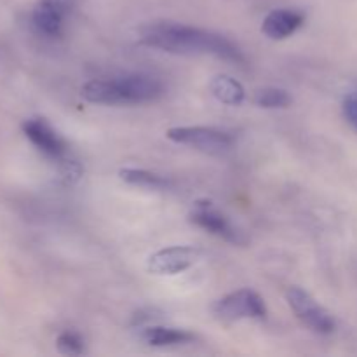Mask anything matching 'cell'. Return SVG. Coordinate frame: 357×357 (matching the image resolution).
Returning a JSON list of instances; mask_svg holds the SVG:
<instances>
[{"mask_svg":"<svg viewBox=\"0 0 357 357\" xmlns=\"http://www.w3.org/2000/svg\"><path fill=\"white\" fill-rule=\"evenodd\" d=\"M80 94L86 101L96 105H142L159 100L164 86L159 79L143 73L119 77V79L89 80Z\"/></svg>","mask_w":357,"mask_h":357,"instance_id":"cell-2","label":"cell"},{"mask_svg":"<svg viewBox=\"0 0 357 357\" xmlns=\"http://www.w3.org/2000/svg\"><path fill=\"white\" fill-rule=\"evenodd\" d=\"M213 312L218 319L232 323V321L241 319H265L267 307L257 291L243 288L220 298L213 305Z\"/></svg>","mask_w":357,"mask_h":357,"instance_id":"cell-4","label":"cell"},{"mask_svg":"<svg viewBox=\"0 0 357 357\" xmlns=\"http://www.w3.org/2000/svg\"><path fill=\"white\" fill-rule=\"evenodd\" d=\"M188 218H190V222L194 223V225L208 230L209 234L227 241V243H232V244L246 243V237L243 236V232H239V230L230 223V220L227 218L220 209L215 208V204H213L211 201L195 202L190 215H188Z\"/></svg>","mask_w":357,"mask_h":357,"instance_id":"cell-6","label":"cell"},{"mask_svg":"<svg viewBox=\"0 0 357 357\" xmlns=\"http://www.w3.org/2000/svg\"><path fill=\"white\" fill-rule=\"evenodd\" d=\"M201 258V250L194 246H171L150 255L146 268L155 275H174L190 268Z\"/></svg>","mask_w":357,"mask_h":357,"instance_id":"cell-7","label":"cell"},{"mask_svg":"<svg viewBox=\"0 0 357 357\" xmlns=\"http://www.w3.org/2000/svg\"><path fill=\"white\" fill-rule=\"evenodd\" d=\"M59 167H61L63 178H65L68 183H75V181L82 176V167H80V164L73 159L63 157V159L59 160Z\"/></svg>","mask_w":357,"mask_h":357,"instance_id":"cell-16","label":"cell"},{"mask_svg":"<svg viewBox=\"0 0 357 357\" xmlns=\"http://www.w3.org/2000/svg\"><path fill=\"white\" fill-rule=\"evenodd\" d=\"M56 347L65 356H80L84 352V338L77 331H63L56 340Z\"/></svg>","mask_w":357,"mask_h":357,"instance_id":"cell-15","label":"cell"},{"mask_svg":"<svg viewBox=\"0 0 357 357\" xmlns=\"http://www.w3.org/2000/svg\"><path fill=\"white\" fill-rule=\"evenodd\" d=\"M138 40L146 47L160 49L171 54L213 56L236 65H243L246 61L243 51L223 35L173 21H155L145 24L139 28Z\"/></svg>","mask_w":357,"mask_h":357,"instance_id":"cell-1","label":"cell"},{"mask_svg":"<svg viewBox=\"0 0 357 357\" xmlns=\"http://www.w3.org/2000/svg\"><path fill=\"white\" fill-rule=\"evenodd\" d=\"M344 114L347 121L357 129V91L347 94V98L344 100Z\"/></svg>","mask_w":357,"mask_h":357,"instance_id":"cell-17","label":"cell"},{"mask_svg":"<svg viewBox=\"0 0 357 357\" xmlns=\"http://www.w3.org/2000/svg\"><path fill=\"white\" fill-rule=\"evenodd\" d=\"M119 176L121 180H124L126 183L135 185V187L149 188V190H166L171 187V181L167 178H164L162 174L152 173V171L146 169H135V167H124V169L119 171Z\"/></svg>","mask_w":357,"mask_h":357,"instance_id":"cell-13","label":"cell"},{"mask_svg":"<svg viewBox=\"0 0 357 357\" xmlns=\"http://www.w3.org/2000/svg\"><path fill=\"white\" fill-rule=\"evenodd\" d=\"M167 138L180 145L194 146L206 153H222L232 149L234 138L230 132L222 131L216 128H206V126H181V128H171L167 131Z\"/></svg>","mask_w":357,"mask_h":357,"instance_id":"cell-5","label":"cell"},{"mask_svg":"<svg viewBox=\"0 0 357 357\" xmlns=\"http://www.w3.org/2000/svg\"><path fill=\"white\" fill-rule=\"evenodd\" d=\"M23 132L40 152L45 153V155L58 160L66 157L65 139H63L61 136L51 128V124L45 122L44 119H28L23 124Z\"/></svg>","mask_w":357,"mask_h":357,"instance_id":"cell-8","label":"cell"},{"mask_svg":"<svg viewBox=\"0 0 357 357\" xmlns=\"http://www.w3.org/2000/svg\"><path fill=\"white\" fill-rule=\"evenodd\" d=\"M142 338L152 347H171V345L190 344L195 340V335L176 328L149 326L142 331Z\"/></svg>","mask_w":357,"mask_h":357,"instance_id":"cell-11","label":"cell"},{"mask_svg":"<svg viewBox=\"0 0 357 357\" xmlns=\"http://www.w3.org/2000/svg\"><path fill=\"white\" fill-rule=\"evenodd\" d=\"M73 0H40L33 10V24L45 37H59L63 21L72 9Z\"/></svg>","mask_w":357,"mask_h":357,"instance_id":"cell-9","label":"cell"},{"mask_svg":"<svg viewBox=\"0 0 357 357\" xmlns=\"http://www.w3.org/2000/svg\"><path fill=\"white\" fill-rule=\"evenodd\" d=\"M286 300L300 323L317 335H330L335 331V319L324 307H321L310 293L300 286H291L286 291Z\"/></svg>","mask_w":357,"mask_h":357,"instance_id":"cell-3","label":"cell"},{"mask_svg":"<svg viewBox=\"0 0 357 357\" xmlns=\"http://www.w3.org/2000/svg\"><path fill=\"white\" fill-rule=\"evenodd\" d=\"M209 91H211V94L216 100L225 105H230V107H237L246 98V91L241 86V82H237L236 79L229 75H216L209 82Z\"/></svg>","mask_w":357,"mask_h":357,"instance_id":"cell-12","label":"cell"},{"mask_svg":"<svg viewBox=\"0 0 357 357\" xmlns=\"http://www.w3.org/2000/svg\"><path fill=\"white\" fill-rule=\"evenodd\" d=\"M255 103L261 108H286L291 105V96L279 87H265L255 94Z\"/></svg>","mask_w":357,"mask_h":357,"instance_id":"cell-14","label":"cell"},{"mask_svg":"<svg viewBox=\"0 0 357 357\" xmlns=\"http://www.w3.org/2000/svg\"><path fill=\"white\" fill-rule=\"evenodd\" d=\"M303 21H305V16L300 10L275 9L267 14V17L264 20V24H261V31L268 38L282 40V38H288L289 35L295 33L302 26Z\"/></svg>","mask_w":357,"mask_h":357,"instance_id":"cell-10","label":"cell"}]
</instances>
